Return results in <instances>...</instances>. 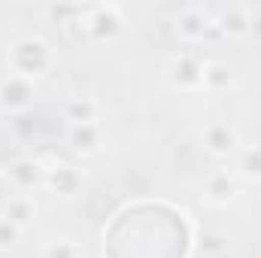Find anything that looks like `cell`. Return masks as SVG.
I'll return each mask as SVG.
<instances>
[{"mask_svg":"<svg viewBox=\"0 0 261 258\" xmlns=\"http://www.w3.org/2000/svg\"><path fill=\"white\" fill-rule=\"evenodd\" d=\"M55 64H58V55L52 43L37 34H24L6 46V73H15L21 79L40 82L55 70Z\"/></svg>","mask_w":261,"mask_h":258,"instance_id":"6da1fadb","label":"cell"},{"mask_svg":"<svg viewBox=\"0 0 261 258\" xmlns=\"http://www.w3.org/2000/svg\"><path fill=\"white\" fill-rule=\"evenodd\" d=\"M76 24L82 28L85 40L94 46L116 43L125 34V15L119 6H85Z\"/></svg>","mask_w":261,"mask_h":258,"instance_id":"7a4b0ae2","label":"cell"},{"mask_svg":"<svg viewBox=\"0 0 261 258\" xmlns=\"http://www.w3.org/2000/svg\"><path fill=\"white\" fill-rule=\"evenodd\" d=\"M164 82L176 91H200L203 82V58L197 52H176L164 61Z\"/></svg>","mask_w":261,"mask_h":258,"instance_id":"3957f363","label":"cell"},{"mask_svg":"<svg viewBox=\"0 0 261 258\" xmlns=\"http://www.w3.org/2000/svg\"><path fill=\"white\" fill-rule=\"evenodd\" d=\"M6 183L12 186V192L18 194H37L46 192V164L34 155H18L6 164L3 170Z\"/></svg>","mask_w":261,"mask_h":258,"instance_id":"277c9868","label":"cell"},{"mask_svg":"<svg viewBox=\"0 0 261 258\" xmlns=\"http://www.w3.org/2000/svg\"><path fill=\"white\" fill-rule=\"evenodd\" d=\"M200 146L210 158L216 161H231L234 152L243 146L240 143V134L237 128L228 122V119H210L203 128H200Z\"/></svg>","mask_w":261,"mask_h":258,"instance_id":"5b68a950","label":"cell"},{"mask_svg":"<svg viewBox=\"0 0 261 258\" xmlns=\"http://www.w3.org/2000/svg\"><path fill=\"white\" fill-rule=\"evenodd\" d=\"M200 197L213 207H231L243 194V179L231 167H216L200 179Z\"/></svg>","mask_w":261,"mask_h":258,"instance_id":"8992f818","label":"cell"},{"mask_svg":"<svg viewBox=\"0 0 261 258\" xmlns=\"http://www.w3.org/2000/svg\"><path fill=\"white\" fill-rule=\"evenodd\" d=\"M210 31H213V12L203 6H182L173 15V34L189 46L203 43Z\"/></svg>","mask_w":261,"mask_h":258,"instance_id":"52a82bcc","label":"cell"},{"mask_svg":"<svg viewBox=\"0 0 261 258\" xmlns=\"http://www.w3.org/2000/svg\"><path fill=\"white\" fill-rule=\"evenodd\" d=\"M37 97H40L37 82L21 79L15 73H3L0 76V107L6 113H24L28 107H34Z\"/></svg>","mask_w":261,"mask_h":258,"instance_id":"ba28073f","label":"cell"},{"mask_svg":"<svg viewBox=\"0 0 261 258\" xmlns=\"http://www.w3.org/2000/svg\"><path fill=\"white\" fill-rule=\"evenodd\" d=\"M85 189V176L79 167L67 164V161H52L46 164V192L55 194V197H64V200H73L79 197Z\"/></svg>","mask_w":261,"mask_h":258,"instance_id":"9c48e42d","label":"cell"},{"mask_svg":"<svg viewBox=\"0 0 261 258\" xmlns=\"http://www.w3.org/2000/svg\"><path fill=\"white\" fill-rule=\"evenodd\" d=\"M249 21H252V6L246 3L219 6L213 12V28L231 40H249Z\"/></svg>","mask_w":261,"mask_h":258,"instance_id":"30bf717a","label":"cell"},{"mask_svg":"<svg viewBox=\"0 0 261 258\" xmlns=\"http://www.w3.org/2000/svg\"><path fill=\"white\" fill-rule=\"evenodd\" d=\"M103 128L100 122H70L67 125V146L82 155V158H94L103 152Z\"/></svg>","mask_w":261,"mask_h":258,"instance_id":"8fae6325","label":"cell"},{"mask_svg":"<svg viewBox=\"0 0 261 258\" xmlns=\"http://www.w3.org/2000/svg\"><path fill=\"white\" fill-rule=\"evenodd\" d=\"M237 88V73L228 61H203V82L200 91L203 94H228Z\"/></svg>","mask_w":261,"mask_h":258,"instance_id":"7c38bea8","label":"cell"},{"mask_svg":"<svg viewBox=\"0 0 261 258\" xmlns=\"http://www.w3.org/2000/svg\"><path fill=\"white\" fill-rule=\"evenodd\" d=\"M9 222H15L21 231H28V228H34V222H37V216H40V203H37V197L34 194H9L6 200H3V210H0Z\"/></svg>","mask_w":261,"mask_h":258,"instance_id":"4fadbf2b","label":"cell"},{"mask_svg":"<svg viewBox=\"0 0 261 258\" xmlns=\"http://www.w3.org/2000/svg\"><path fill=\"white\" fill-rule=\"evenodd\" d=\"M231 170L243 179V186H261V143L240 146L231 158Z\"/></svg>","mask_w":261,"mask_h":258,"instance_id":"5bb4252c","label":"cell"},{"mask_svg":"<svg viewBox=\"0 0 261 258\" xmlns=\"http://www.w3.org/2000/svg\"><path fill=\"white\" fill-rule=\"evenodd\" d=\"M40 258H85V246L73 237H49L40 246Z\"/></svg>","mask_w":261,"mask_h":258,"instance_id":"9a60e30c","label":"cell"},{"mask_svg":"<svg viewBox=\"0 0 261 258\" xmlns=\"http://www.w3.org/2000/svg\"><path fill=\"white\" fill-rule=\"evenodd\" d=\"M70 122H100V107L91 97H76L67 110Z\"/></svg>","mask_w":261,"mask_h":258,"instance_id":"2e32d148","label":"cell"},{"mask_svg":"<svg viewBox=\"0 0 261 258\" xmlns=\"http://www.w3.org/2000/svg\"><path fill=\"white\" fill-rule=\"evenodd\" d=\"M228 243H231V237L225 231H203V237H200L203 255H222V252H228Z\"/></svg>","mask_w":261,"mask_h":258,"instance_id":"e0dca14e","label":"cell"},{"mask_svg":"<svg viewBox=\"0 0 261 258\" xmlns=\"http://www.w3.org/2000/svg\"><path fill=\"white\" fill-rule=\"evenodd\" d=\"M21 237H24V231L0 213V249H15L21 243Z\"/></svg>","mask_w":261,"mask_h":258,"instance_id":"ac0fdd59","label":"cell"},{"mask_svg":"<svg viewBox=\"0 0 261 258\" xmlns=\"http://www.w3.org/2000/svg\"><path fill=\"white\" fill-rule=\"evenodd\" d=\"M249 40L261 46V6H252V21H249Z\"/></svg>","mask_w":261,"mask_h":258,"instance_id":"d6986e66","label":"cell"}]
</instances>
